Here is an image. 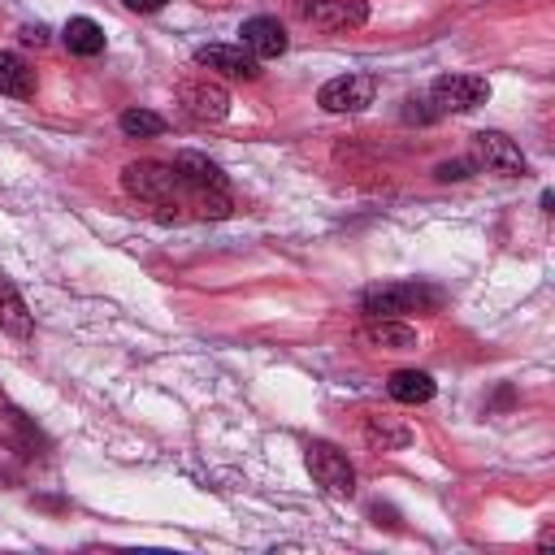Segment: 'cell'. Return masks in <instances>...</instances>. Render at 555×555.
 Instances as JSON below:
<instances>
[{
	"label": "cell",
	"mask_w": 555,
	"mask_h": 555,
	"mask_svg": "<svg viewBox=\"0 0 555 555\" xmlns=\"http://www.w3.org/2000/svg\"><path fill=\"white\" fill-rule=\"evenodd\" d=\"M360 308L369 317H403V312H438L442 308V291L429 282H386V286H369L360 295Z\"/></svg>",
	"instance_id": "6da1fadb"
},
{
	"label": "cell",
	"mask_w": 555,
	"mask_h": 555,
	"mask_svg": "<svg viewBox=\"0 0 555 555\" xmlns=\"http://www.w3.org/2000/svg\"><path fill=\"white\" fill-rule=\"evenodd\" d=\"M121 186H126V195L147 199V204H178L186 195V186L169 160H130L121 169Z\"/></svg>",
	"instance_id": "7a4b0ae2"
},
{
	"label": "cell",
	"mask_w": 555,
	"mask_h": 555,
	"mask_svg": "<svg viewBox=\"0 0 555 555\" xmlns=\"http://www.w3.org/2000/svg\"><path fill=\"white\" fill-rule=\"evenodd\" d=\"M490 100V82L481 74H438L429 82V104L434 113H468Z\"/></svg>",
	"instance_id": "3957f363"
},
{
	"label": "cell",
	"mask_w": 555,
	"mask_h": 555,
	"mask_svg": "<svg viewBox=\"0 0 555 555\" xmlns=\"http://www.w3.org/2000/svg\"><path fill=\"white\" fill-rule=\"evenodd\" d=\"M373 95H377V78L373 74H338V78L321 82L317 104L325 113H360V108L373 104Z\"/></svg>",
	"instance_id": "277c9868"
},
{
	"label": "cell",
	"mask_w": 555,
	"mask_h": 555,
	"mask_svg": "<svg viewBox=\"0 0 555 555\" xmlns=\"http://www.w3.org/2000/svg\"><path fill=\"white\" fill-rule=\"evenodd\" d=\"M308 473L330 494H351L356 490V468H351L347 451H338L334 442H308Z\"/></svg>",
	"instance_id": "5b68a950"
},
{
	"label": "cell",
	"mask_w": 555,
	"mask_h": 555,
	"mask_svg": "<svg viewBox=\"0 0 555 555\" xmlns=\"http://www.w3.org/2000/svg\"><path fill=\"white\" fill-rule=\"evenodd\" d=\"M178 104H182V113L191 121L208 126V121H221L230 113V91L221 82H212V78H182L178 82Z\"/></svg>",
	"instance_id": "8992f818"
},
{
	"label": "cell",
	"mask_w": 555,
	"mask_h": 555,
	"mask_svg": "<svg viewBox=\"0 0 555 555\" xmlns=\"http://www.w3.org/2000/svg\"><path fill=\"white\" fill-rule=\"evenodd\" d=\"M195 65H204L230 82H256L260 78V61L243 43H204V48H195Z\"/></svg>",
	"instance_id": "52a82bcc"
},
{
	"label": "cell",
	"mask_w": 555,
	"mask_h": 555,
	"mask_svg": "<svg viewBox=\"0 0 555 555\" xmlns=\"http://www.w3.org/2000/svg\"><path fill=\"white\" fill-rule=\"evenodd\" d=\"M0 447L4 451H13L17 460H39L43 451H48V438H43V429L22 412V408H0Z\"/></svg>",
	"instance_id": "ba28073f"
},
{
	"label": "cell",
	"mask_w": 555,
	"mask_h": 555,
	"mask_svg": "<svg viewBox=\"0 0 555 555\" xmlns=\"http://www.w3.org/2000/svg\"><path fill=\"white\" fill-rule=\"evenodd\" d=\"M473 152H477V160L486 165V169H494V173H503V178H525V156H520V147L503 134V130H481V134H473Z\"/></svg>",
	"instance_id": "9c48e42d"
},
{
	"label": "cell",
	"mask_w": 555,
	"mask_h": 555,
	"mask_svg": "<svg viewBox=\"0 0 555 555\" xmlns=\"http://www.w3.org/2000/svg\"><path fill=\"white\" fill-rule=\"evenodd\" d=\"M299 13H304L317 30H330V35L356 30V26L369 22V4H364V0H312V4H304Z\"/></svg>",
	"instance_id": "30bf717a"
},
{
	"label": "cell",
	"mask_w": 555,
	"mask_h": 555,
	"mask_svg": "<svg viewBox=\"0 0 555 555\" xmlns=\"http://www.w3.org/2000/svg\"><path fill=\"white\" fill-rule=\"evenodd\" d=\"M238 43L256 56V61H273V56H282L286 52V26L278 22V17H247L243 26H238Z\"/></svg>",
	"instance_id": "8fae6325"
},
{
	"label": "cell",
	"mask_w": 555,
	"mask_h": 555,
	"mask_svg": "<svg viewBox=\"0 0 555 555\" xmlns=\"http://www.w3.org/2000/svg\"><path fill=\"white\" fill-rule=\"evenodd\" d=\"M173 169H178V178H182V186H186L191 199L204 195V191H230V186H225V173H221L208 156H199V152H182V156L173 160Z\"/></svg>",
	"instance_id": "7c38bea8"
},
{
	"label": "cell",
	"mask_w": 555,
	"mask_h": 555,
	"mask_svg": "<svg viewBox=\"0 0 555 555\" xmlns=\"http://www.w3.org/2000/svg\"><path fill=\"white\" fill-rule=\"evenodd\" d=\"M0 330L13 334L17 343H30V334H35V317H30L26 299L17 295V286L4 269H0Z\"/></svg>",
	"instance_id": "4fadbf2b"
},
{
	"label": "cell",
	"mask_w": 555,
	"mask_h": 555,
	"mask_svg": "<svg viewBox=\"0 0 555 555\" xmlns=\"http://www.w3.org/2000/svg\"><path fill=\"white\" fill-rule=\"evenodd\" d=\"M360 343H369L377 351H412L416 347V330L395 321V317H369V325L360 330Z\"/></svg>",
	"instance_id": "5bb4252c"
},
{
	"label": "cell",
	"mask_w": 555,
	"mask_h": 555,
	"mask_svg": "<svg viewBox=\"0 0 555 555\" xmlns=\"http://www.w3.org/2000/svg\"><path fill=\"white\" fill-rule=\"evenodd\" d=\"M386 395L395 403H429L434 399V377L425 369H395L386 377Z\"/></svg>",
	"instance_id": "9a60e30c"
},
{
	"label": "cell",
	"mask_w": 555,
	"mask_h": 555,
	"mask_svg": "<svg viewBox=\"0 0 555 555\" xmlns=\"http://www.w3.org/2000/svg\"><path fill=\"white\" fill-rule=\"evenodd\" d=\"M0 95L9 100H30L35 95V69L17 52H0Z\"/></svg>",
	"instance_id": "2e32d148"
},
{
	"label": "cell",
	"mask_w": 555,
	"mask_h": 555,
	"mask_svg": "<svg viewBox=\"0 0 555 555\" xmlns=\"http://www.w3.org/2000/svg\"><path fill=\"white\" fill-rule=\"evenodd\" d=\"M364 442L373 447V451H403L408 442H412V429L408 425H399L395 416H364Z\"/></svg>",
	"instance_id": "e0dca14e"
},
{
	"label": "cell",
	"mask_w": 555,
	"mask_h": 555,
	"mask_svg": "<svg viewBox=\"0 0 555 555\" xmlns=\"http://www.w3.org/2000/svg\"><path fill=\"white\" fill-rule=\"evenodd\" d=\"M61 39H65V48L74 56H100L104 52V26L91 22V17H69L65 30H61Z\"/></svg>",
	"instance_id": "ac0fdd59"
},
{
	"label": "cell",
	"mask_w": 555,
	"mask_h": 555,
	"mask_svg": "<svg viewBox=\"0 0 555 555\" xmlns=\"http://www.w3.org/2000/svg\"><path fill=\"white\" fill-rule=\"evenodd\" d=\"M117 126H121L126 139H156V134H165V117L152 113V108H126L117 117Z\"/></svg>",
	"instance_id": "d6986e66"
},
{
	"label": "cell",
	"mask_w": 555,
	"mask_h": 555,
	"mask_svg": "<svg viewBox=\"0 0 555 555\" xmlns=\"http://www.w3.org/2000/svg\"><path fill=\"white\" fill-rule=\"evenodd\" d=\"M434 178L438 182H464V178H473V160H442L434 169Z\"/></svg>",
	"instance_id": "ffe728a7"
},
{
	"label": "cell",
	"mask_w": 555,
	"mask_h": 555,
	"mask_svg": "<svg viewBox=\"0 0 555 555\" xmlns=\"http://www.w3.org/2000/svg\"><path fill=\"white\" fill-rule=\"evenodd\" d=\"M22 43L26 48H43L48 43V30L43 26H22Z\"/></svg>",
	"instance_id": "44dd1931"
},
{
	"label": "cell",
	"mask_w": 555,
	"mask_h": 555,
	"mask_svg": "<svg viewBox=\"0 0 555 555\" xmlns=\"http://www.w3.org/2000/svg\"><path fill=\"white\" fill-rule=\"evenodd\" d=\"M130 13H156V9H165L169 0H121Z\"/></svg>",
	"instance_id": "7402d4cb"
}]
</instances>
